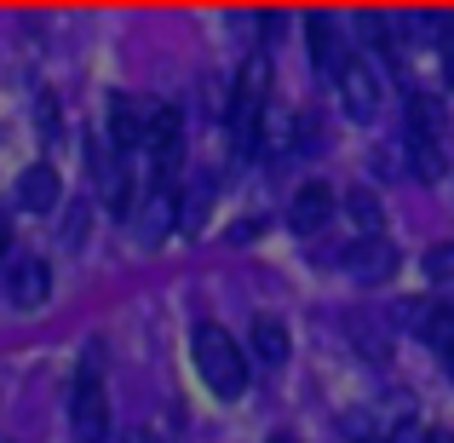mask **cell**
I'll return each mask as SVG.
<instances>
[{"label":"cell","mask_w":454,"mask_h":443,"mask_svg":"<svg viewBox=\"0 0 454 443\" xmlns=\"http://www.w3.org/2000/svg\"><path fill=\"white\" fill-rule=\"evenodd\" d=\"M190 357H196V375L207 380L213 398H242L247 392V357L219 322H201L196 340H190Z\"/></svg>","instance_id":"6da1fadb"},{"label":"cell","mask_w":454,"mask_h":443,"mask_svg":"<svg viewBox=\"0 0 454 443\" xmlns=\"http://www.w3.org/2000/svg\"><path fill=\"white\" fill-rule=\"evenodd\" d=\"M69 426H75L81 443H104L110 438V392L92 368H81L75 386H69Z\"/></svg>","instance_id":"7a4b0ae2"},{"label":"cell","mask_w":454,"mask_h":443,"mask_svg":"<svg viewBox=\"0 0 454 443\" xmlns=\"http://www.w3.org/2000/svg\"><path fill=\"white\" fill-rule=\"evenodd\" d=\"M259 115H265V64H247L236 75V92H231V138L236 150H254L259 145Z\"/></svg>","instance_id":"3957f363"},{"label":"cell","mask_w":454,"mask_h":443,"mask_svg":"<svg viewBox=\"0 0 454 443\" xmlns=\"http://www.w3.org/2000/svg\"><path fill=\"white\" fill-rule=\"evenodd\" d=\"M150 122H155L150 99H133V92H115V99H110V145L121 155H133V150L150 145Z\"/></svg>","instance_id":"277c9868"},{"label":"cell","mask_w":454,"mask_h":443,"mask_svg":"<svg viewBox=\"0 0 454 443\" xmlns=\"http://www.w3.org/2000/svg\"><path fill=\"white\" fill-rule=\"evenodd\" d=\"M133 225H138V242H161L167 231L178 225V196H173V178H161L155 173V185L138 196V213H133Z\"/></svg>","instance_id":"5b68a950"},{"label":"cell","mask_w":454,"mask_h":443,"mask_svg":"<svg viewBox=\"0 0 454 443\" xmlns=\"http://www.w3.org/2000/svg\"><path fill=\"white\" fill-rule=\"evenodd\" d=\"M115 145H92L87 150V167H92V178H98V196H104V208L110 213H133V178H127V167L115 162Z\"/></svg>","instance_id":"8992f818"},{"label":"cell","mask_w":454,"mask_h":443,"mask_svg":"<svg viewBox=\"0 0 454 443\" xmlns=\"http://www.w3.org/2000/svg\"><path fill=\"white\" fill-rule=\"evenodd\" d=\"M333 87H340L345 110H351L356 122H368V115L380 110V75H374V64H368V58H345L340 75H333Z\"/></svg>","instance_id":"52a82bcc"},{"label":"cell","mask_w":454,"mask_h":443,"mask_svg":"<svg viewBox=\"0 0 454 443\" xmlns=\"http://www.w3.org/2000/svg\"><path fill=\"white\" fill-rule=\"evenodd\" d=\"M150 162H155V173L161 178H173V167H178V155H184V115L173 110V104H155V122H150Z\"/></svg>","instance_id":"ba28073f"},{"label":"cell","mask_w":454,"mask_h":443,"mask_svg":"<svg viewBox=\"0 0 454 443\" xmlns=\"http://www.w3.org/2000/svg\"><path fill=\"white\" fill-rule=\"evenodd\" d=\"M328 219H333V190H328V185H300V190H294L288 225H294L300 236H317Z\"/></svg>","instance_id":"9c48e42d"},{"label":"cell","mask_w":454,"mask_h":443,"mask_svg":"<svg viewBox=\"0 0 454 443\" xmlns=\"http://www.w3.org/2000/svg\"><path fill=\"white\" fill-rule=\"evenodd\" d=\"M6 289H12V305H23V311L46 305V294H52V271H46V259H12Z\"/></svg>","instance_id":"30bf717a"},{"label":"cell","mask_w":454,"mask_h":443,"mask_svg":"<svg viewBox=\"0 0 454 443\" xmlns=\"http://www.w3.org/2000/svg\"><path fill=\"white\" fill-rule=\"evenodd\" d=\"M58 196H64V185H58V167L35 162V167H23V173H18V208H29V213H52V208H58Z\"/></svg>","instance_id":"8fae6325"},{"label":"cell","mask_w":454,"mask_h":443,"mask_svg":"<svg viewBox=\"0 0 454 443\" xmlns=\"http://www.w3.org/2000/svg\"><path fill=\"white\" fill-rule=\"evenodd\" d=\"M305 41H310V64H317L322 75H340V64L351 58V52L340 46V29H333V18H322V12L305 23Z\"/></svg>","instance_id":"7c38bea8"},{"label":"cell","mask_w":454,"mask_h":443,"mask_svg":"<svg viewBox=\"0 0 454 443\" xmlns=\"http://www.w3.org/2000/svg\"><path fill=\"white\" fill-rule=\"evenodd\" d=\"M247 345H254V357H259V363H270V368L288 363V328H282L277 317H259L254 328H247Z\"/></svg>","instance_id":"4fadbf2b"},{"label":"cell","mask_w":454,"mask_h":443,"mask_svg":"<svg viewBox=\"0 0 454 443\" xmlns=\"http://www.w3.org/2000/svg\"><path fill=\"white\" fill-rule=\"evenodd\" d=\"M340 259L356 271V277H386V271H391V248L386 242H351Z\"/></svg>","instance_id":"5bb4252c"},{"label":"cell","mask_w":454,"mask_h":443,"mask_svg":"<svg viewBox=\"0 0 454 443\" xmlns=\"http://www.w3.org/2000/svg\"><path fill=\"white\" fill-rule=\"evenodd\" d=\"M409 162L420 178H437L443 173V155H437V138L432 133H409Z\"/></svg>","instance_id":"9a60e30c"},{"label":"cell","mask_w":454,"mask_h":443,"mask_svg":"<svg viewBox=\"0 0 454 443\" xmlns=\"http://www.w3.org/2000/svg\"><path fill=\"white\" fill-rule=\"evenodd\" d=\"M409 133H443V110H437L432 99H420V92H409Z\"/></svg>","instance_id":"2e32d148"},{"label":"cell","mask_w":454,"mask_h":443,"mask_svg":"<svg viewBox=\"0 0 454 443\" xmlns=\"http://www.w3.org/2000/svg\"><path fill=\"white\" fill-rule=\"evenodd\" d=\"M426 277H432V282H454V242H437L432 254H426Z\"/></svg>","instance_id":"e0dca14e"},{"label":"cell","mask_w":454,"mask_h":443,"mask_svg":"<svg viewBox=\"0 0 454 443\" xmlns=\"http://www.w3.org/2000/svg\"><path fill=\"white\" fill-rule=\"evenodd\" d=\"M345 208H351L356 225H380V202L368 196V190H351V196H345Z\"/></svg>","instance_id":"ac0fdd59"},{"label":"cell","mask_w":454,"mask_h":443,"mask_svg":"<svg viewBox=\"0 0 454 443\" xmlns=\"http://www.w3.org/2000/svg\"><path fill=\"white\" fill-rule=\"evenodd\" d=\"M437 46H443V69H449V81H454V18L437 23Z\"/></svg>","instance_id":"d6986e66"},{"label":"cell","mask_w":454,"mask_h":443,"mask_svg":"<svg viewBox=\"0 0 454 443\" xmlns=\"http://www.w3.org/2000/svg\"><path fill=\"white\" fill-rule=\"evenodd\" d=\"M420 443H454V432H443V426H432V432H426Z\"/></svg>","instance_id":"ffe728a7"},{"label":"cell","mask_w":454,"mask_h":443,"mask_svg":"<svg viewBox=\"0 0 454 443\" xmlns=\"http://www.w3.org/2000/svg\"><path fill=\"white\" fill-rule=\"evenodd\" d=\"M0 254H12V225L0 219Z\"/></svg>","instance_id":"44dd1931"},{"label":"cell","mask_w":454,"mask_h":443,"mask_svg":"<svg viewBox=\"0 0 454 443\" xmlns=\"http://www.w3.org/2000/svg\"><path fill=\"white\" fill-rule=\"evenodd\" d=\"M443 368H449V375H454V345H449V352H443Z\"/></svg>","instance_id":"7402d4cb"},{"label":"cell","mask_w":454,"mask_h":443,"mask_svg":"<svg viewBox=\"0 0 454 443\" xmlns=\"http://www.w3.org/2000/svg\"><path fill=\"white\" fill-rule=\"evenodd\" d=\"M127 443H155V438H145V432H138V438H127Z\"/></svg>","instance_id":"603a6c76"},{"label":"cell","mask_w":454,"mask_h":443,"mask_svg":"<svg viewBox=\"0 0 454 443\" xmlns=\"http://www.w3.org/2000/svg\"><path fill=\"white\" fill-rule=\"evenodd\" d=\"M270 443H294V438H270Z\"/></svg>","instance_id":"cb8c5ba5"}]
</instances>
